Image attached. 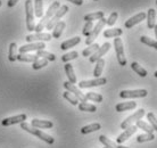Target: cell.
Masks as SVG:
<instances>
[{
  "instance_id": "52",
  "label": "cell",
  "mask_w": 157,
  "mask_h": 148,
  "mask_svg": "<svg viewBox=\"0 0 157 148\" xmlns=\"http://www.w3.org/2000/svg\"><path fill=\"white\" fill-rule=\"evenodd\" d=\"M156 5H157V0H156Z\"/></svg>"
},
{
  "instance_id": "24",
  "label": "cell",
  "mask_w": 157,
  "mask_h": 148,
  "mask_svg": "<svg viewBox=\"0 0 157 148\" xmlns=\"http://www.w3.org/2000/svg\"><path fill=\"white\" fill-rule=\"evenodd\" d=\"M17 59L20 62H28V63H34L39 59L36 55H29V54H20L17 55Z\"/></svg>"
},
{
  "instance_id": "14",
  "label": "cell",
  "mask_w": 157,
  "mask_h": 148,
  "mask_svg": "<svg viewBox=\"0 0 157 148\" xmlns=\"http://www.w3.org/2000/svg\"><path fill=\"white\" fill-rule=\"evenodd\" d=\"M26 120V114H20V115H16V116L12 117H6L1 121V124L4 127H9V125L13 124H18V123H22Z\"/></svg>"
},
{
  "instance_id": "23",
  "label": "cell",
  "mask_w": 157,
  "mask_h": 148,
  "mask_svg": "<svg viewBox=\"0 0 157 148\" xmlns=\"http://www.w3.org/2000/svg\"><path fill=\"white\" fill-rule=\"evenodd\" d=\"M65 72H66V75L67 78H68V81L73 83V84L76 83V76H75L74 70H73V66H72L71 64H68V63L65 64Z\"/></svg>"
},
{
  "instance_id": "34",
  "label": "cell",
  "mask_w": 157,
  "mask_h": 148,
  "mask_svg": "<svg viewBox=\"0 0 157 148\" xmlns=\"http://www.w3.org/2000/svg\"><path fill=\"white\" fill-rule=\"evenodd\" d=\"M99 48V45L98 43H91L90 46L88 48H86L84 50L82 51V55L84 56V57H88V56H91V55L94 54V51L97 50Z\"/></svg>"
},
{
  "instance_id": "44",
  "label": "cell",
  "mask_w": 157,
  "mask_h": 148,
  "mask_svg": "<svg viewBox=\"0 0 157 148\" xmlns=\"http://www.w3.org/2000/svg\"><path fill=\"white\" fill-rule=\"evenodd\" d=\"M117 12H113L110 14V16L108 17V20H106V24L107 25H109V26H113L115 23H116V20H117Z\"/></svg>"
},
{
  "instance_id": "26",
  "label": "cell",
  "mask_w": 157,
  "mask_h": 148,
  "mask_svg": "<svg viewBox=\"0 0 157 148\" xmlns=\"http://www.w3.org/2000/svg\"><path fill=\"white\" fill-rule=\"evenodd\" d=\"M104 65H105V60L102 58L98 59L96 62V66H94V78H99L102 73V70H104Z\"/></svg>"
},
{
  "instance_id": "2",
  "label": "cell",
  "mask_w": 157,
  "mask_h": 148,
  "mask_svg": "<svg viewBox=\"0 0 157 148\" xmlns=\"http://www.w3.org/2000/svg\"><path fill=\"white\" fill-rule=\"evenodd\" d=\"M21 129H23L24 131L31 133V134H33V136L38 137L39 139L46 141L47 144L51 145V144H54V142H55V139H54L51 136H49V134H47V133L42 132V131H40L38 128H31V127H30L29 124H26L25 122H22V123H21Z\"/></svg>"
},
{
  "instance_id": "21",
  "label": "cell",
  "mask_w": 157,
  "mask_h": 148,
  "mask_svg": "<svg viewBox=\"0 0 157 148\" xmlns=\"http://www.w3.org/2000/svg\"><path fill=\"white\" fill-rule=\"evenodd\" d=\"M65 26H66L65 22H63V21H59L58 23H57L55 26H54V32H52L51 37H54L55 39H58L59 37L62 35V33H63Z\"/></svg>"
},
{
  "instance_id": "53",
  "label": "cell",
  "mask_w": 157,
  "mask_h": 148,
  "mask_svg": "<svg viewBox=\"0 0 157 148\" xmlns=\"http://www.w3.org/2000/svg\"><path fill=\"white\" fill-rule=\"evenodd\" d=\"M104 148H107V147H104Z\"/></svg>"
},
{
  "instance_id": "12",
  "label": "cell",
  "mask_w": 157,
  "mask_h": 148,
  "mask_svg": "<svg viewBox=\"0 0 157 148\" xmlns=\"http://www.w3.org/2000/svg\"><path fill=\"white\" fill-rule=\"evenodd\" d=\"M137 130H138L137 125H130V127H128V128L124 129V131L116 138V142H117V144H123V142L128 140L132 134H134V133L137 132Z\"/></svg>"
},
{
  "instance_id": "5",
  "label": "cell",
  "mask_w": 157,
  "mask_h": 148,
  "mask_svg": "<svg viewBox=\"0 0 157 148\" xmlns=\"http://www.w3.org/2000/svg\"><path fill=\"white\" fill-rule=\"evenodd\" d=\"M67 12H68V6L64 5V6H62V7H59L58 9L56 10L55 15L52 16V17L50 18V21L47 23L46 29H47V30H51V29H54V26L58 23L59 20H60V18H62V17H63Z\"/></svg>"
},
{
  "instance_id": "17",
  "label": "cell",
  "mask_w": 157,
  "mask_h": 148,
  "mask_svg": "<svg viewBox=\"0 0 157 148\" xmlns=\"http://www.w3.org/2000/svg\"><path fill=\"white\" fill-rule=\"evenodd\" d=\"M31 125L33 128H38V129H51L54 127V123L50 121H46V120L33 119L31 121Z\"/></svg>"
},
{
  "instance_id": "39",
  "label": "cell",
  "mask_w": 157,
  "mask_h": 148,
  "mask_svg": "<svg viewBox=\"0 0 157 148\" xmlns=\"http://www.w3.org/2000/svg\"><path fill=\"white\" fill-rule=\"evenodd\" d=\"M140 41H141L142 43H145V45H147V46H149V47H153L154 49H156L157 50V40L155 41V40H151L150 38H148V37H141L140 38Z\"/></svg>"
},
{
  "instance_id": "20",
  "label": "cell",
  "mask_w": 157,
  "mask_h": 148,
  "mask_svg": "<svg viewBox=\"0 0 157 148\" xmlns=\"http://www.w3.org/2000/svg\"><path fill=\"white\" fill-rule=\"evenodd\" d=\"M80 41H81V38H80V37H74V38H72V39L66 40V41L62 42V45H60V49H62V50H67L68 48L74 47V46H76L78 43H80Z\"/></svg>"
},
{
  "instance_id": "48",
  "label": "cell",
  "mask_w": 157,
  "mask_h": 148,
  "mask_svg": "<svg viewBox=\"0 0 157 148\" xmlns=\"http://www.w3.org/2000/svg\"><path fill=\"white\" fill-rule=\"evenodd\" d=\"M116 148H129V147H125V146H122V145H117Z\"/></svg>"
},
{
  "instance_id": "28",
  "label": "cell",
  "mask_w": 157,
  "mask_h": 148,
  "mask_svg": "<svg viewBox=\"0 0 157 148\" xmlns=\"http://www.w3.org/2000/svg\"><path fill=\"white\" fill-rule=\"evenodd\" d=\"M136 125H137L138 128L141 129V130H144V131L147 132V133H153L154 132L153 127H151L149 123H147V122H144V121H141V120H138V121L136 122Z\"/></svg>"
},
{
  "instance_id": "37",
  "label": "cell",
  "mask_w": 157,
  "mask_h": 148,
  "mask_svg": "<svg viewBox=\"0 0 157 148\" xmlns=\"http://www.w3.org/2000/svg\"><path fill=\"white\" fill-rule=\"evenodd\" d=\"M155 139V136H154L153 133H147L146 132L145 134H139L137 137V141L138 142H146V141H151Z\"/></svg>"
},
{
  "instance_id": "1",
  "label": "cell",
  "mask_w": 157,
  "mask_h": 148,
  "mask_svg": "<svg viewBox=\"0 0 157 148\" xmlns=\"http://www.w3.org/2000/svg\"><path fill=\"white\" fill-rule=\"evenodd\" d=\"M59 7H60V4H59V1H55V2H52V4L50 5V7L48 8V10H47V13H46V15L43 16L42 20L40 21L39 23L36 25V27H34V31H36V33L41 32L43 29L46 27L47 23L49 22V21H50L51 17L55 15L56 10H57Z\"/></svg>"
},
{
  "instance_id": "38",
  "label": "cell",
  "mask_w": 157,
  "mask_h": 148,
  "mask_svg": "<svg viewBox=\"0 0 157 148\" xmlns=\"http://www.w3.org/2000/svg\"><path fill=\"white\" fill-rule=\"evenodd\" d=\"M86 99H89V100H91V101H97V103H101L102 99H104L101 95L94 94V92H86Z\"/></svg>"
},
{
  "instance_id": "35",
  "label": "cell",
  "mask_w": 157,
  "mask_h": 148,
  "mask_svg": "<svg viewBox=\"0 0 157 148\" xmlns=\"http://www.w3.org/2000/svg\"><path fill=\"white\" fill-rule=\"evenodd\" d=\"M78 109L82 112H96L97 107L94 105L88 104V103H81V104H78Z\"/></svg>"
},
{
  "instance_id": "15",
  "label": "cell",
  "mask_w": 157,
  "mask_h": 148,
  "mask_svg": "<svg viewBox=\"0 0 157 148\" xmlns=\"http://www.w3.org/2000/svg\"><path fill=\"white\" fill-rule=\"evenodd\" d=\"M144 20H146V13H139L137 15L132 16L131 18H129V20L125 22L124 25H125L126 29H131V27H133L134 25L141 23Z\"/></svg>"
},
{
  "instance_id": "30",
  "label": "cell",
  "mask_w": 157,
  "mask_h": 148,
  "mask_svg": "<svg viewBox=\"0 0 157 148\" xmlns=\"http://www.w3.org/2000/svg\"><path fill=\"white\" fill-rule=\"evenodd\" d=\"M131 68H132V70H133L137 74H139L141 78L147 76V71H146L142 66H140L137 62H133L132 64H131Z\"/></svg>"
},
{
  "instance_id": "31",
  "label": "cell",
  "mask_w": 157,
  "mask_h": 148,
  "mask_svg": "<svg viewBox=\"0 0 157 148\" xmlns=\"http://www.w3.org/2000/svg\"><path fill=\"white\" fill-rule=\"evenodd\" d=\"M99 141L107 148H116V146H117L114 141H112L110 139H108V138H107L106 136H104V134L99 136Z\"/></svg>"
},
{
  "instance_id": "43",
  "label": "cell",
  "mask_w": 157,
  "mask_h": 148,
  "mask_svg": "<svg viewBox=\"0 0 157 148\" xmlns=\"http://www.w3.org/2000/svg\"><path fill=\"white\" fill-rule=\"evenodd\" d=\"M92 27H94V23H92L91 21L86 22V25H84V27H83V30H82V34L86 35V37H88V35L90 34Z\"/></svg>"
},
{
  "instance_id": "51",
  "label": "cell",
  "mask_w": 157,
  "mask_h": 148,
  "mask_svg": "<svg viewBox=\"0 0 157 148\" xmlns=\"http://www.w3.org/2000/svg\"><path fill=\"white\" fill-rule=\"evenodd\" d=\"M94 1H98V0H94Z\"/></svg>"
},
{
  "instance_id": "3",
  "label": "cell",
  "mask_w": 157,
  "mask_h": 148,
  "mask_svg": "<svg viewBox=\"0 0 157 148\" xmlns=\"http://www.w3.org/2000/svg\"><path fill=\"white\" fill-rule=\"evenodd\" d=\"M25 15H26V27L29 31H34V9L32 6L31 0L25 1Z\"/></svg>"
},
{
  "instance_id": "4",
  "label": "cell",
  "mask_w": 157,
  "mask_h": 148,
  "mask_svg": "<svg viewBox=\"0 0 157 148\" xmlns=\"http://www.w3.org/2000/svg\"><path fill=\"white\" fill-rule=\"evenodd\" d=\"M105 24H106V18H105V17H102V18H100V20L98 21V23L92 27L90 34L88 35V38H86V45L90 46L91 43H94V41L97 39V37H98V34L100 33V31L104 29Z\"/></svg>"
},
{
  "instance_id": "40",
  "label": "cell",
  "mask_w": 157,
  "mask_h": 148,
  "mask_svg": "<svg viewBox=\"0 0 157 148\" xmlns=\"http://www.w3.org/2000/svg\"><path fill=\"white\" fill-rule=\"evenodd\" d=\"M48 65V60L46 58H42V59H38L36 62L33 63V70H40V68H43L44 66H47Z\"/></svg>"
},
{
  "instance_id": "16",
  "label": "cell",
  "mask_w": 157,
  "mask_h": 148,
  "mask_svg": "<svg viewBox=\"0 0 157 148\" xmlns=\"http://www.w3.org/2000/svg\"><path fill=\"white\" fill-rule=\"evenodd\" d=\"M26 41L28 42H33V41H49L51 39V34L49 33H36V34L26 35Z\"/></svg>"
},
{
  "instance_id": "18",
  "label": "cell",
  "mask_w": 157,
  "mask_h": 148,
  "mask_svg": "<svg viewBox=\"0 0 157 148\" xmlns=\"http://www.w3.org/2000/svg\"><path fill=\"white\" fill-rule=\"evenodd\" d=\"M137 107V103L136 101H126V103H121L115 106V109L117 112H124V111H131Z\"/></svg>"
},
{
  "instance_id": "47",
  "label": "cell",
  "mask_w": 157,
  "mask_h": 148,
  "mask_svg": "<svg viewBox=\"0 0 157 148\" xmlns=\"http://www.w3.org/2000/svg\"><path fill=\"white\" fill-rule=\"evenodd\" d=\"M154 30H155V35H156V38H157V24H155V26H154Z\"/></svg>"
},
{
  "instance_id": "49",
  "label": "cell",
  "mask_w": 157,
  "mask_h": 148,
  "mask_svg": "<svg viewBox=\"0 0 157 148\" xmlns=\"http://www.w3.org/2000/svg\"><path fill=\"white\" fill-rule=\"evenodd\" d=\"M154 75H155V76H156V78H157V71H156V72H155V73H154Z\"/></svg>"
},
{
  "instance_id": "41",
  "label": "cell",
  "mask_w": 157,
  "mask_h": 148,
  "mask_svg": "<svg viewBox=\"0 0 157 148\" xmlns=\"http://www.w3.org/2000/svg\"><path fill=\"white\" fill-rule=\"evenodd\" d=\"M78 51H71V53H67V54H65L62 57V62L64 63H67V62H70V60H72V59H75V58H78Z\"/></svg>"
},
{
  "instance_id": "25",
  "label": "cell",
  "mask_w": 157,
  "mask_h": 148,
  "mask_svg": "<svg viewBox=\"0 0 157 148\" xmlns=\"http://www.w3.org/2000/svg\"><path fill=\"white\" fill-rule=\"evenodd\" d=\"M8 59H9V62H15V60H17V45L15 42H12L9 45Z\"/></svg>"
},
{
  "instance_id": "11",
  "label": "cell",
  "mask_w": 157,
  "mask_h": 148,
  "mask_svg": "<svg viewBox=\"0 0 157 148\" xmlns=\"http://www.w3.org/2000/svg\"><path fill=\"white\" fill-rule=\"evenodd\" d=\"M46 45L43 42H33V43H28V45H24L22 47H20L18 51L20 54H28L29 51H38L44 49Z\"/></svg>"
},
{
  "instance_id": "33",
  "label": "cell",
  "mask_w": 157,
  "mask_h": 148,
  "mask_svg": "<svg viewBox=\"0 0 157 148\" xmlns=\"http://www.w3.org/2000/svg\"><path fill=\"white\" fill-rule=\"evenodd\" d=\"M36 56L38 57H43V58H46L47 60H50V62H54L56 60V56L54 54H51V53H48V51H44L42 50H38L36 51Z\"/></svg>"
},
{
  "instance_id": "19",
  "label": "cell",
  "mask_w": 157,
  "mask_h": 148,
  "mask_svg": "<svg viewBox=\"0 0 157 148\" xmlns=\"http://www.w3.org/2000/svg\"><path fill=\"white\" fill-rule=\"evenodd\" d=\"M147 17V26L148 29H154L155 24H156V10L154 8H150L148 13L146 14Z\"/></svg>"
},
{
  "instance_id": "50",
  "label": "cell",
  "mask_w": 157,
  "mask_h": 148,
  "mask_svg": "<svg viewBox=\"0 0 157 148\" xmlns=\"http://www.w3.org/2000/svg\"><path fill=\"white\" fill-rule=\"evenodd\" d=\"M1 4H2V2H1V0H0V6H1Z\"/></svg>"
},
{
  "instance_id": "9",
  "label": "cell",
  "mask_w": 157,
  "mask_h": 148,
  "mask_svg": "<svg viewBox=\"0 0 157 148\" xmlns=\"http://www.w3.org/2000/svg\"><path fill=\"white\" fill-rule=\"evenodd\" d=\"M64 88L67 90V91H70V92H72V94L74 95L75 97L78 98V101H82V103H86L88 99L86 98V95H83L81 91H80V89H78L73 84V83H71L70 81L67 82H64Z\"/></svg>"
},
{
  "instance_id": "10",
  "label": "cell",
  "mask_w": 157,
  "mask_h": 148,
  "mask_svg": "<svg viewBox=\"0 0 157 148\" xmlns=\"http://www.w3.org/2000/svg\"><path fill=\"white\" fill-rule=\"evenodd\" d=\"M107 83V79L106 78H96L94 80H88V81H81L78 83V87L81 89H84V88H91V87H98V86H104Z\"/></svg>"
},
{
  "instance_id": "13",
  "label": "cell",
  "mask_w": 157,
  "mask_h": 148,
  "mask_svg": "<svg viewBox=\"0 0 157 148\" xmlns=\"http://www.w3.org/2000/svg\"><path fill=\"white\" fill-rule=\"evenodd\" d=\"M110 49V43L109 42H105L104 45H102L101 47H99L97 50L94 51V54L90 56V58H89V60H90V63H94L97 62L98 59H100L104 56V55L106 54L107 51Z\"/></svg>"
},
{
  "instance_id": "22",
  "label": "cell",
  "mask_w": 157,
  "mask_h": 148,
  "mask_svg": "<svg viewBox=\"0 0 157 148\" xmlns=\"http://www.w3.org/2000/svg\"><path fill=\"white\" fill-rule=\"evenodd\" d=\"M100 129H101L100 123H92V124L83 127V128L81 129V133H82V134H88V133H90V132L98 131V130H100Z\"/></svg>"
},
{
  "instance_id": "42",
  "label": "cell",
  "mask_w": 157,
  "mask_h": 148,
  "mask_svg": "<svg viewBox=\"0 0 157 148\" xmlns=\"http://www.w3.org/2000/svg\"><path fill=\"white\" fill-rule=\"evenodd\" d=\"M147 120L149 121V124L153 127L154 131H157V119L154 113H148L147 114Z\"/></svg>"
},
{
  "instance_id": "6",
  "label": "cell",
  "mask_w": 157,
  "mask_h": 148,
  "mask_svg": "<svg viewBox=\"0 0 157 148\" xmlns=\"http://www.w3.org/2000/svg\"><path fill=\"white\" fill-rule=\"evenodd\" d=\"M114 47L115 53H116V57H117L118 64L121 66H125L126 65V58L124 56V48H123V42H122L121 38H115L114 40Z\"/></svg>"
},
{
  "instance_id": "32",
  "label": "cell",
  "mask_w": 157,
  "mask_h": 148,
  "mask_svg": "<svg viewBox=\"0 0 157 148\" xmlns=\"http://www.w3.org/2000/svg\"><path fill=\"white\" fill-rule=\"evenodd\" d=\"M104 17V12H97V13H91V14H88V15L84 16V21L86 22H89V21H96V20H100Z\"/></svg>"
},
{
  "instance_id": "8",
  "label": "cell",
  "mask_w": 157,
  "mask_h": 148,
  "mask_svg": "<svg viewBox=\"0 0 157 148\" xmlns=\"http://www.w3.org/2000/svg\"><path fill=\"white\" fill-rule=\"evenodd\" d=\"M144 115H145V109L140 108L139 111H137L136 113H133L131 116H129L126 120H124V121L122 122V123H121V129H126L128 127L132 125V123L137 122L138 120H141Z\"/></svg>"
},
{
  "instance_id": "45",
  "label": "cell",
  "mask_w": 157,
  "mask_h": 148,
  "mask_svg": "<svg viewBox=\"0 0 157 148\" xmlns=\"http://www.w3.org/2000/svg\"><path fill=\"white\" fill-rule=\"evenodd\" d=\"M18 1H20V0H8L7 6H8V7H14V6H15Z\"/></svg>"
},
{
  "instance_id": "36",
  "label": "cell",
  "mask_w": 157,
  "mask_h": 148,
  "mask_svg": "<svg viewBox=\"0 0 157 148\" xmlns=\"http://www.w3.org/2000/svg\"><path fill=\"white\" fill-rule=\"evenodd\" d=\"M63 97L66 99L67 101H70L72 105H74V106H76V105H78V98L75 97L74 95L72 94V92H70V91H65L63 94Z\"/></svg>"
},
{
  "instance_id": "27",
  "label": "cell",
  "mask_w": 157,
  "mask_h": 148,
  "mask_svg": "<svg viewBox=\"0 0 157 148\" xmlns=\"http://www.w3.org/2000/svg\"><path fill=\"white\" fill-rule=\"evenodd\" d=\"M122 33H123L122 29H109V30L104 31V37L105 38H117L122 35Z\"/></svg>"
},
{
  "instance_id": "29",
  "label": "cell",
  "mask_w": 157,
  "mask_h": 148,
  "mask_svg": "<svg viewBox=\"0 0 157 148\" xmlns=\"http://www.w3.org/2000/svg\"><path fill=\"white\" fill-rule=\"evenodd\" d=\"M34 14L36 17L43 15V0H34Z\"/></svg>"
},
{
  "instance_id": "7",
  "label": "cell",
  "mask_w": 157,
  "mask_h": 148,
  "mask_svg": "<svg viewBox=\"0 0 157 148\" xmlns=\"http://www.w3.org/2000/svg\"><path fill=\"white\" fill-rule=\"evenodd\" d=\"M148 95L146 89H138V90H123L120 92V97L128 99V98H144Z\"/></svg>"
},
{
  "instance_id": "46",
  "label": "cell",
  "mask_w": 157,
  "mask_h": 148,
  "mask_svg": "<svg viewBox=\"0 0 157 148\" xmlns=\"http://www.w3.org/2000/svg\"><path fill=\"white\" fill-rule=\"evenodd\" d=\"M67 1H71L72 4L78 5V6H81L83 4V0H67Z\"/></svg>"
}]
</instances>
